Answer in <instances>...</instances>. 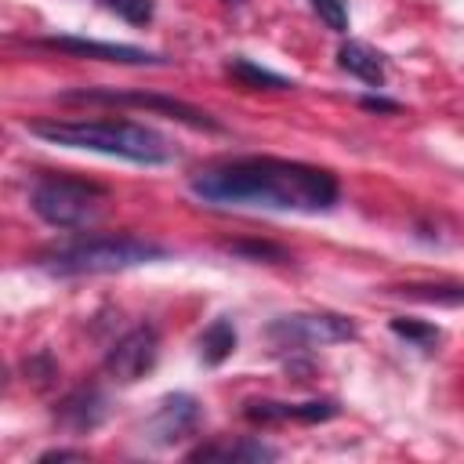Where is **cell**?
<instances>
[{
    "label": "cell",
    "instance_id": "1",
    "mask_svg": "<svg viewBox=\"0 0 464 464\" xmlns=\"http://www.w3.org/2000/svg\"><path fill=\"white\" fill-rule=\"evenodd\" d=\"M188 192L210 207H261L297 214H323L341 199V185L326 167L279 156H243L214 163L192 174Z\"/></svg>",
    "mask_w": 464,
    "mask_h": 464
},
{
    "label": "cell",
    "instance_id": "2",
    "mask_svg": "<svg viewBox=\"0 0 464 464\" xmlns=\"http://www.w3.org/2000/svg\"><path fill=\"white\" fill-rule=\"evenodd\" d=\"M29 134L51 141V145H65V149H87V152H105V156H120L130 163H170L174 160V145L145 123L134 120H33Z\"/></svg>",
    "mask_w": 464,
    "mask_h": 464
},
{
    "label": "cell",
    "instance_id": "3",
    "mask_svg": "<svg viewBox=\"0 0 464 464\" xmlns=\"http://www.w3.org/2000/svg\"><path fill=\"white\" fill-rule=\"evenodd\" d=\"M167 257L163 243L130 236V232H102V236H76L65 243H54L40 250L36 265L51 276H105V272H123L138 268L149 261Z\"/></svg>",
    "mask_w": 464,
    "mask_h": 464
},
{
    "label": "cell",
    "instance_id": "4",
    "mask_svg": "<svg viewBox=\"0 0 464 464\" xmlns=\"http://www.w3.org/2000/svg\"><path fill=\"white\" fill-rule=\"evenodd\" d=\"M105 188L69 174H47L29 188V207L51 228H80L98 214Z\"/></svg>",
    "mask_w": 464,
    "mask_h": 464
},
{
    "label": "cell",
    "instance_id": "5",
    "mask_svg": "<svg viewBox=\"0 0 464 464\" xmlns=\"http://www.w3.org/2000/svg\"><path fill=\"white\" fill-rule=\"evenodd\" d=\"M355 334H359L355 323L337 312H294V315H279L276 323L265 326V337L272 341V348L337 344V341H352Z\"/></svg>",
    "mask_w": 464,
    "mask_h": 464
},
{
    "label": "cell",
    "instance_id": "6",
    "mask_svg": "<svg viewBox=\"0 0 464 464\" xmlns=\"http://www.w3.org/2000/svg\"><path fill=\"white\" fill-rule=\"evenodd\" d=\"M62 102L134 105V109H149V112L170 116V120H178V123H188V127H196V130H221V123H218L210 112H203V109H196V105H188V102H181V98H167V94H152V91H109V87H102V91H69V94H62Z\"/></svg>",
    "mask_w": 464,
    "mask_h": 464
},
{
    "label": "cell",
    "instance_id": "7",
    "mask_svg": "<svg viewBox=\"0 0 464 464\" xmlns=\"http://www.w3.org/2000/svg\"><path fill=\"white\" fill-rule=\"evenodd\" d=\"M160 359V334L156 326H134L127 330L109 352H105V373L116 381V384H134L141 381Z\"/></svg>",
    "mask_w": 464,
    "mask_h": 464
},
{
    "label": "cell",
    "instance_id": "8",
    "mask_svg": "<svg viewBox=\"0 0 464 464\" xmlns=\"http://www.w3.org/2000/svg\"><path fill=\"white\" fill-rule=\"evenodd\" d=\"M199 420H203L199 402L188 392H174V395H163L156 402L152 417L141 424V439L152 446H174V442L196 435Z\"/></svg>",
    "mask_w": 464,
    "mask_h": 464
},
{
    "label": "cell",
    "instance_id": "9",
    "mask_svg": "<svg viewBox=\"0 0 464 464\" xmlns=\"http://www.w3.org/2000/svg\"><path fill=\"white\" fill-rule=\"evenodd\" d=\"M40 47L72 54V58H94V62H116V65H163L167 58L134 44H105V40H87V36H47Z\"/></svg>",
    "mask_w": 464,
    "mask_h": 464
},
{
    "label": "cell",
    "instance_id": "10",
    "mask_svg": "<svg viewBox=\"0 0 464 464\" xmlns=\"http://www.w3.org/2000/svg\"><path fill=\"white\" fill-rule=\"evenodd\" d=\"M109 413V399L98 388H76L58 402V420L72 431H91L105 420Z\"/></svg>",
    "mask_w": 464,
    "mask_h": 464
},
{
    "label": "cell",
    "instance_id": "11",
    "mask_svg": "<svg viewBox=\"0 0 464 464\" xmlns=\"http://www.w3.org/2000/svg\"><path fill=\"white\" fill-rule=\"evenodd\" d=\"M279 450L261 442V439H236V442H210V446H196L188 450V460H236V464H261V460H276Z\"/></svg>",
    "mask_w": 464,
    "mask_h": 464
},
{
    "label": "cell",
    "instance_id": "12",
    "mask_svg": "<svg viewBox=\"0 0 464 464\" xmlns=\"http://www.w3.org/2000/svg\"><path fill=\"white\" fill-rule=\"evenodd\" d=\"M337 65H341L344 72L359 76V80L370 83V87H384V54H377L373 47H366V44H359V40L341 44Z\"/></svg>",
    "mask_w": 464,
    "mask_h": 464
},
{
    "label": "cell",
    "instance_id": "13",
    "mask_svg": "<svg viewBox=\"0 0 464 464\" xmlns=\"http://www.w3.org/2000/svg\"><path fill=\"white\" fill-rule=\"evenodd\" d=\"M225 72H228L236 83L250 87V91H290V87H297L294 80H286V76H279V72H272V69H265V65H254L250 58H228Z\"/></svg>",
    "mask_w": 464,
    "mask_h": 464
},
{
    "label": "cell",
    "instance_id": "14",
    "mask_svg": "<svg viewBox=\"0 0 464 464\" xmlns=\"http://www.w3.org/2000/svg\"><path fill=\"white\" fill-rule=\"evenodd\" d=\"M236 326L228 319H214L203 334H199V359L203 366H221L232 352H236Z\"/></svg>",
    "mask_w": 464,
    "mask_h": 464
},
{
    "label": "cell",
    "instance_id": "15",
    "mask_svg": "<svg viewBox=\"0 0 464 464\" xmlns=\"http://www.w3.org/2000/svg\"><path fill=\"white\" fill-rule=\"evenodd\" d=\"M392 334H399V337H406L410 344H417V348H424V352H431L435 344H439V326H431V323H420V319H406V315H395L392 323Z\"/></svg>",
    "mask_w": 464,
    "mask_h": 464
},
{
    "label": "cell",
    "instance_id": "16",
    "mask_svg": "<svg viewBox=\"0 0 464 464\" xmlns=\"http://www.w3.org/2000/svg\"><path fill=\"white\" fill-rule=\"evenodd\" d=\"M399 294L406 297H417V301H439V304H464V286H402Z\"/></svg>",
    "mask_w": 464,
    "mask_h": 464
},
{
    "label": "cell",
    "instance_id": "17",
    "mask_svg": "<svg viewBox=\"0 0 464 464\" xmlns=\"http://www.w3.org/2000/svg\"><path fill=\"white\" fill-rule=\"evenodd\" d=\"M312 11H315V18L326 29L348 33V7H344V0H312Z\"/></svg>",
    "mask_w": 464,
    "mask_h": 464
},
{
    "label": "cell",
    "instance_id": "18",
    "mask_svg": "<svg viewBox=\"0 0 464 464\" xmlns=\"http://www.w3.org/2000/svg\"><path fill=\"white\" fill-rule=\"evenodd\" d=\"M109 11H116L130 25H149L152 22V0H105Z\"/></svg>",
    "mask_w": 464,
    "mask_h": 464
},
{
    "label": "cell",
    "instance_id": "19",
    "mask_svg": "<svg viewBox=\"0 0 464 464\" xmlns=\"http://www.w3.org/2000/svg\"><path fill=\"white\" fill-rule=\"evenodd\" d=\"M232 254H246V257H257V261H286V250L283 246H272V243H228Z\"/></svg>",
    "mask_w": 464,
    "mask_h": 464
},
{
    "label": "cell",
    "instance_id": "20",
    "mask_svg": "<svg viewBox=\"0 0 464 464\" xmlns=\"http://www.w3.org/2000/svg\"><path fill=\"white\" fill-rule=\"evenodd\" d=\"M359 105L366 109V112H402V105L399 102H392V98H381V94H366V98H359Z\"/></svg>",
    "mask_w": 464,
    "mask_h": 464
},
{
    "label": "cell",
    "instance_id": "21",
    "mask_svg": "<svg viewBox=\"0 0 464 464\" xmlns=\"http://www.w3.org/2000/svg\"><path fill=\"white\" fill-rule=\"evenodd\" d=\"M36 460L40 464H51V460H87V450H47Z\"/></svg>",
    "mask_w": 464,
    "mask_h": 464
},
{
    "label": "cell",
    "instance_id": "22",
    "mask_svg": "<svg viewBox=\"0 0 464 464\" xmlns=\"http://www.w3.org/2000/svg\"><path fill=\"white\" fill-rule=\"evenodd\" d=\"M225 4H243V0H225Z\"/></svg>",
    "mask_w": 464,
    "mask_h": 464
}]
</instances>
